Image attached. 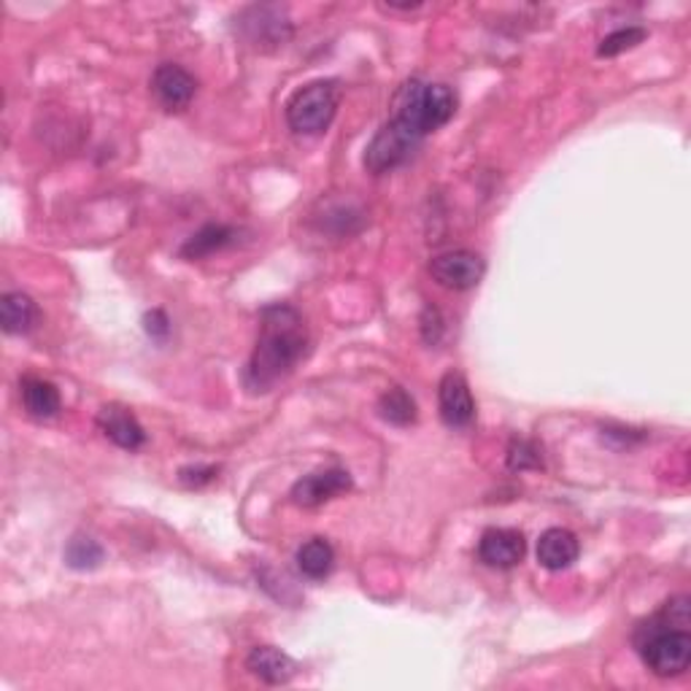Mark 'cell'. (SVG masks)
<instances>
[{
  "instance_id": "cell-8",
  "label": "cell",
  "mask_w": 691,
  "mask_h": 691,
  "mask_svg": "<svg viewBox=\"0 0 691 691\" xmlns=\"http://www.w3.org/2000/svg\"><path fill=\"white\" fill-rule=\"evenodd\" d=\"M352 489V476L341 468H330V470H319L311 472V476H303L298 483L292 487V503L303 505V508H316L327 500L338 498Z\"/></svg>"
},
{
  "instance_id": "cell-14",
  "label": "cell",
  "mask_w": 691,
  "mask_h": 691,
  "mask_svg": "<svg viewBox=\"0 0 691 691\" xmlns=\"http://www.w3.org/2000/svg\"><path fill=\"white\" fill-rule=\"evenodd\" d=\"M246 667H249L252 676H257L265 683H274V687L289 683L298 676V661L274 646L252 648V654L246 657Z\"/></svg>"
},
{
  "instance_id": "cell-11",
  "label": "cell",
  "mask_w": 691,
  "mask_h": 691,
  "mask_svg": "<svg viewBox=\"0 0 691 691\" xmlns=\"http://www.w3.org/2000/svg\"><path fill=\"white\" fill-rule=\"evenodd\" d=\"M524 554H527V543L516 530L494 527L487 530L478 540V559L489 567H498V570L516 567L524 559Z\"/></svg>"
},
{
  "instance_id": "cell-19",
  "label": "cell",
  "mask_w": 691,
  "mask_h": 691,
  "mask_svg": "<svg viewBox=\"0 0 691 691\" xmlns=\"http://www.w3.org/2000/svg\"><path fill=\"white\" fill-rule=\"evenodd\" d=\"M378 413L383 422L398 424V427H409L416 422V403L403 387H392L378 398Z\"/></svg>"
},
{
  "instance_id": "cell-13",
  "label": "cell",
  "mask_w": 691,
  "mask_h": 691,
  "mask_svg": "<svg viewBox=\"0 0 691 691\" xmlns=\"http://www.w3.org/2000/svg\"><path fill=\"white\" fill-rule=\"evenodd\" d=\"M578 554H581V543L565 527L546 530L537 540V562L546 570H567L576 562Z\"/></svg>"
},
{
  "instance_id": "cell-12",
  "label": "cell",
  "mask_w": 691,
  "mask_h": 691,
  "mask_svg": "<svg viewBox=\"0 0 691 691\" xmlns=\"http://www.w3.org/2000/svg\"><path fill=\"white\" fill-rule=\"evenodd\" d=\"M98 427L103 430L105 438L116 443L120 448H127V452H135V448L146 443V433L138 424V419L127 409H122V405H103L98 411Z\"/></svg>"
},
{
  "instance_id": "cell-21",
  "label": "cell",
  "mask_w": 691,
  "mask_h": 691,
  "mask_svg": "<svg viewBox=\"0 0 691 691\" xmlns=\"http://www.w3.org/2000/svg\"><path fill=\"white\" fill-rule=\"evenodd\" d=\"M646 31L643 27H622V31H613L611 35H605L598 49L600 57H616L622 55V52L627 49H635L637 44H640L643 38H646Z\"/></svg>"
},
{
  "instance_id": "cell-4",
  "label": "cell",
  "mask_w": 691,
  "mask_h": 691,
  "mask_svg": "<svg viewBox=\"0 0 691 691\" xmlns=\"http://www.w3.org/2000/svg\"><path fill=\"white\" fill-rule=\"evenodd\" d=\"M341 87L335 79H319L300 87L287 103V122L294 133L319 135L330 127L338 111Z\"/></svg>"
},
{
  "instance_id": "cell-6",
  "label": "cell",
  "mask_w": 691,
  "mask_h": 691,
  "mask_svg": "<svg viewBox=\"0 0 691 691\" xmlns=\"http://www.w3.org/2000/svg\"><path fill=\"white\" fill-rule=\"evenodd\" d=\"M238 22V33L249 41L257 49H268V46H281L292 35L287 9L281 5H249L235 16Z\"/></svg>"
},
{
  "instance_id": "cell-20",
  "label": "cell",
  "mask_w": 691,
  "mask_h": 691,
  "mask_svg": "<svg viewBox=\"0 0 691 691\" xmlns=\"http://www.w3.org/2000/svg\"><path fill=\"white\" fill-rule=\"evenodd\" d=\"M103 546L85 535L74 537L68 543V548H65V565L74 567V570H94V567H100V562H103Z\"/></svg>"
},
{
  "instance_id": "cell-22",
  "label": "cell",
  "mask_w": 691,
  "mask_h": 691,
  "mask_svg": "<svg viewBox=\"0 0 691 691\" xmlns=\"http://www.w3.org/2000/svg\"><path fill=\"white\" fill-rule=\"evenodd\" d=\"M508 468L511 470H537L543 468L540 448L533 441H513L508 448Z\"/></svg>"
},
{
  "instance_id": "cell-10",
  "label": "cell",
  "mask_w": 691,
  "mask_h": 691,
  "mask_svg": "<svg viewBox=\"0 0 691 691\" xmlns=\"http://www.w3.org/2000/svg\"><path fill=\"white\" fill-rule=\"evenodd\" d=\"M152 92L168 111H181L192 103L198 81L189 70L176 63H163L152 76Z\"/></svg>"
},
{
  "instance_id": "cell-2",
  "label": "cell",
  "mask_w": 691,
  "mask_h": 691,
  "mask_svg": "<svg viewBox=\"0 0 691 691\" xmlns=\"http://www.w3.org/2000/svg\"><path fill=\"white\" fill-rule=\"evenodd\" d=\"M689 598H672L635 629V646L648 670L659 678H676L691 665Z\"/></svg>"
},
{
  "instance_id": "cell-18",
  "label": "cell",
  "mask_w": 691,
  "mask_h": 691,
  "mask_svg": "<svg viewBox=\"0 0 691 691\" xmlns=\"http://www.w3.org/2000/svg\"><path fill=\"white\" fill-rule=\"evenodd\" d=\"M235 230L227 227V224H205L203 230L192 235L185 246H181V254L187 259H198V257H209V254L224 249V246L233 244Z\"/></svg>"
},
{
  "instance_id": "cell-3",
  "label": "cell",
  "mask_w": 691,
  "mask_h": 691,
  "mask_svg": "<svg viewBox=\"0 0 691 691\" xmlns=\"http://www.w3.org/2000/svg\"><path fill=\"white\" fill-rule=\"evenodd\" d=\"M457 111V100L446 85H433V81L411 79L400 87L394 98V116L400 125H405L419 138L430 135L433 130L446 125Z\"/></svg>"
},
{
  "instance_id": "cell-23",
  "label": "cell",
  "mask_w": 691,
  "mask_h": 691,
  "mask_svg": "<svg viewBox=\"0 0 691 691\" xmlns=\"http://www.w3.org/2000/svg\"><path fill=\"white\" fill-rule=\"evenodd\" d=\"M216 472H220V468H214V465H198V468L179 470V481L185 487H203V483L214 481Z\"/></svg>"
},
{
  "instance_id": "cell-17",
  "label": "cell",
  "mask_w": 691,
  "mask_h": 691,
  "mask_svg": "<svg viewBox=\"0 0 691 691\" xmlns=\"http://www.w3.org/2000/svg\"><path fill=\"white\" fill-rule=\"evenodd\" d=\"M35 322V303L27 294L9 292L0 300V324L9 335H25Z\"/></svg>"
},
{
  "instance_id": "cell-5",
  "label": "cell",
  "mask_w": 691,
  "mask_h": 691,
  "mask_svg": "<svg viewBox=\"0 0 691 691\" xmlns=\"http://www.w3.org/2000/svg\"><path fill=\"white\" fill-rule=\"evenodd\" d=\"M422 141L424 138H419L413 130L400 125L398 120H389L387 125L374 135L368 149H365V168L376 176L387 174V170H394L419 149Z\"/></svg>"
},
{
  "instance_id": "cell-24",
  "label": "cell",
  "mask_w": 691,
  "mask_h": 691,
  "mask_svg": "<svg viewBox=\"0 0 691 691\" xmlns=\"http://www.w3.org/2000/svg\"><path fill=\"white\" fill-rule=\"evenodd\" d=\"M144 327L155 341H165L170 333V322H168V316L163 314V311H152V314H146Z\"/></svg>"
},
{
  "instance_id": "cell-1",
  "label": "cell",
  "mask_w": 691,
  "mask_h": 691,
  "mask_svg": "<svg viewBox=\"0 0 691 691\" xmlns=\"http://www.w3.org/2000/svg\"><path fill=\"white\" fill-rule=\"evenodd\" d=\"M309 333L303 316L292 305H268L259 316V338L246 368V387L252 392H268L287 378L305 357Z\"/></svg>"
},
{
  "instance_id": "cell-16",
  "label": "cell",
  "mask_w": 691,
  "mask_h": 691,
  "mask_svg": "<svg viewBox=\"0 0 691 691\" xmlns=\"http://www.w3.org/2000/svg\"><path fill=\"white\" fill-rule=\"evenodd\" d=\"M335 565V551L324 537H311L309 543L298 548V567L311 581H322L330 576Z\"/></svg>"
},
{
  "instance_id": "cell-15",
  "label": "cell",
  "mask_w": 691,
  "mask_h": 691,
  "mask_svg": "<svg viewBox=\"0 0 691 691\" xmlns=\"http://www.w3.org/2000/svg\"><path fill=\"white\" fill-rule=\"evenodd\" d=\"M22 403L33 419H52L60 411V392L52 381L27 376L22 381Z\"/></svg>"
},
{
  "instance_id": "cell-9",
  "label": "cell",
  "mask_w": 691,
  "mask_h": 691,
  "mask_svg": "<svg viewBox=\"0 0 691 691\" xmlns=\"http://www.w3.org/2000/svg\"><path fill=\"white\" fill-rule=\"evenodd\" d=\"M438 405H441V419L448 427H468L476 416V403H472V394L468 387V378L457 370H448L441 378L438 387Z\"/></svg>"
},
{
  "instance_id": "cell-7",
  "label": "cell",
  "mask_w": 691,
  "mask_h": 691,
  "mask_svg": "<svg viewBox=\"0 0 691 691\" xmlns=\"http://www.w3.org/2000/svg\"><path fill=\"white\" fill-rule=\"evenodd\" d=\"M430 274H433V279L438 281L441 287L462 292V289H472L483 279L487 263H483L476 252L457 249L435 257L433 263H430Z\"/></svg>"
}]
</instances>
